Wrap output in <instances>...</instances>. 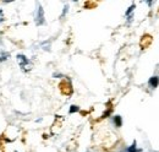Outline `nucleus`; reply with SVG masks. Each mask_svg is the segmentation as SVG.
I'll use <instances>...</instances> for the list:
<instances>
[{
	"label": "nucleus",
	"mask_w": 159,
	"mask_h": 152,
	"mask_svg": "<svg viewBox=\"0 0 159 152\" xmlns=\"http://www.w3.org/2000/svg\"><path fill=\"white\" fill-rule=\"evenodd\" d=\"M17 63H19V65H20V68L23 70V71H28V70H31V64H30V60L27 59L26 55H23V54H19L17 57Z\"/></svg>",
	"instance_id": "obj_1"
},
{
	"label": "nucleus",
	"mask_w": 159,
	"mask_h": 152,
	"mask_svg": "<svg viewBox=\"0 0 159 152\" xmlns=\"http://www.w3.org/2000/svg\"><path fill=\"white\" fill-rule=\"evenodd\" d=\"M80 108L77 106H71V108H70V113H76V112H79Z\"/></svg>",
	"instance_id": "obj_6"
},
{
	"label": "nucleus",
	"mask_w": 159,
	"mask_h": 152,
	"mask_svg": "<svg viewBox=\"0 0 159 152\" xmlns=\"http://www.w3.org/2000/svg\"><path fill=\"white\" fill-rule=\"evenodd\" d=\"M37 25H43L44 23V11H43V7L38 6V11H37V19H36Z\"/></svg>",
	"instance_id": "obj_2"
},
{
	"label": "nucleus",
	"mask_w": 159,
	"mask_h": 152,
	"mask_svg": "<svg viewBox=\"0 0 159 152\" xmlns=\"http://www.w3.org/2000/svg\"><path fill=\"white\" fill-rule=\"evenodd\" d=\"M134 9H135V5H132V6H131V7H130V9L126 11V15H130V14L132 12V10H134Z\"/></svg>",
	"instance_id": "obj_8"
},
{
	"label": "nucleus",
	"mask_w": 159,
	"mask_h": 152,
	"mask_svg": "<svg viewBox=\"0 0 159 152\" xmlns=\"http://www.w3.org/2000/svg\"><path fill=\"white\" fill-rule=\"evenodd\" d=\"M15 152H17V151H15Z\"/></svg>",
	"instance_id": "obj_10"
},
{
	"label": "nucleus",
	"mask_w": 159,
	"mask_h": 152,
	"mask_svg": "<svg viewBox=\"0 0 159 152\" xmlns=\"http://www.w3.org/2000/svg\"><path fill=\"white\" fill-rule=\"evenodd\" d=\"M129 152H136V142H134V145L127 150Z\"/></svg>",
	"instance_id": "obj_7"
},
{
	"label": "nucleus",
	"mask_w": 159,
	"mask_h": 152,
	"mask_svg": "<svg viewBox=\"0 0 159 152\" xmlns=\"http://www.w3.org/2000/svg\"><path fill=\"white\" fill-rule=\"evenodd\" d=\"M158 83H159V78L157 76H153V77L149 78V85H151L152 87H157Z\"/></svg>",
	"instance_id": "obj_4"
},
{
	"label": "nucleus",
	"mask_w": 159,
	"mask_h": 152,
	"mask_svg": "<svg viewBox=\"0 0 159 152\" xmlns=\"http://www.w3.org/2000/svg\"><path fill=\"white\" fill-rule=\"evenodd\" d=\"M9 59H10V53H7V52H4V50H1V52H0V63L7 61Z\"/></svg>",
	"instance_id": "obj_3"
},
{
	"label": "nucleus",
	"mask_w": 159,
	"mask_h": 152,
	"mask_svg": "<svg viewBox=\"0 0 159 152\" xmlns=\"http://www.w3.org/2000/svg\"><path fill=\"white\" fill-rule=\"evenodd\" d=\"M114 123H115V125L120 128L121 125H122V120H121V116L120 115H116V116H114Z\"/></svg>",
	"instance_id": "obj_5"
},
{
	"label": "nucleus",
	"mask_w": 159,
	"mask_h": 152,
	"mask_svg": "<svg viewBox=\"0 0 159 152\" xmlns=\"http://www.w3.org/2000/svg\"><path fill=\"white\" fill-rule=\"evenodd\" d=\"M1 15H2V10H0V17H1Z\"/></svg>",
	"instance_id": "obj_9"
}]
</instances>
